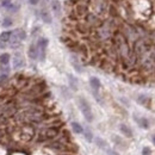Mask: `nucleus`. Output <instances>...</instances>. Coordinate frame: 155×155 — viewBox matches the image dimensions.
Listing matches in <instances>:
<instances>
[{
  "label": "nucleus",
  "mask_w": 155,
  "mask_h": 155,
  "mask_svg": "<svg viewBox=\"0 0 155 155\" xmlns=\"http://www.w3.org/2000/svg\"><path fill=\"white\" fill-rule=\"evenodd\" d=\"M61 126L60 125H50L39 128L37 134V142H49L55 140L61 134Z\"/></svg>",
  "instance_id": "f257e3e1"
},
{
  "label": "nucleus",
  "mask_w": 155,
  "mask_h": 155,
  "mask_svg": "<svg viewBox=\"0 0 155 155\" xmlns=\"http://www.w3.org/2000/svg\"><path fill=\"white\" fill-rule=\"evenodd\" d=\"M118 30L122 32V35L125 37V39L129 42L130 45H132L135 42L137 41L140 38V35H138V31H137V28L136 25H132L130 23H120Z\"/></svg>",
  "instance_id": "f03ea898"
},
{
  "label": "nucleus",
  "mask_w": 155,
  "mask_h": 155,
  "mask_svg": "<svg viewBox=\"0 0 155 155\" xmlns=\"http://www.w3.org/2000/svg\"><path fill=\"white\" fill-rule=\"evenodd\" d=\"M104 21V19L102 18V17H99L97 13H94V12H88L87 15L84 17V19H82V22L86 24V25H88L90 28L92 29V30H94V29H97L98 26L102 24V22Z\"/></svg>",
  "instance_id": "7ed1b4c3"
},
{
  "label": "nucleus",
  "mask_w": 155,
  "mask_h": 155,
  "mask_svg": "<svg viewBox=\"0 0 155 155\" xmlns=\"http://www.w3.org/2000/svg\"><path fill=\"white\" fill-rule=\"evenodd\" d=\"M78 104H79V107H80V110H81L84 117L86 118V120L87 122H92L93 120V113H92L90 104L87 103V100L85 98H82V97H80L78 99Z\"/></svg>",
  "instance_id": "20e7f679"
},
{
  "label": "nucleus",
  "mask_w": 155,
  "mask_h": 155,
  "mask_svg": "<svg viewBox=\"0 0 155 155\" xmlns=\"http://www.w3.org/2000/svg\"><path fill=\"white\" fill-rule=\"evenodd\" d=\"M25 38H26L25 31L22 30V29H17V30H15V31H12V36H11V38H10V43H11L12 47H13V45H17V44L21 43L22 41H24Z\"/></svg>",
  "instance_id": "39448f33"
},
{
  "label": "nucleus",
  "mask_w": 155,
  "mask_h": 155,
  "mask_svg": "<svg viewBox=\"0 0 155 155\" xmlns=\"http://www.w3.org/2000/svg\"><path fill=\"white\" fill-rule=\"evenodd\" d=\"M48 45V39L47 38H39L37 42V48H38V57L41 61L45 59V49Z\"/></svg>",
  "instance_id": "423d86ee"
},
{
  "label": "nucleus",
  "mask_w": 155,
  "mask_h": 155,
  "mask_svg": "<svg viewBox=\"0 0 155 155\" xmlns=\"http://www.w3.org/2000/svg\"><path fill=\"white\" fill-rule=\"evenodd\" d=\"M12 63H13V68H15V69H19V68H22V67H24V59H23V56L19 53H16L15 55H13Z\"/></svg>",
  "instance_id": "0eeeda50"
},
{
  "label": "nucleus",
  "mask_w": 155,
  "mask_h": 155,
  "mask_svg": "<svg viewBox=\"0 0 155 155\" xmlns=\"http://www.w3.org/2000/svg\"><path fill=\"white\" fill-rule=\"evenodd\" d=\"M11 36H12V31H4L0 33V47H1V48L5 47V43L10 42Z\"/></svg>",
  "instance_id": "6e6552de"
},
{
  "label": "nucleus",
  "mask_w": 155,
  "mask_h": 155,
  "mask_svg": "<svg viewBox=\"0 0 155 155\" xmlns=\"http://www.w3.org/2000/svg\"><path fill=\"white\" fill-rule=\"evenodd\" d=\"M29 57L31 60H37L38 59V48H37V44H31L29 47Z\"/></svg>",
  "instance_id": "1a4fd4ad"
},
{
  "label": "nucleus",
  "mask_w": 155,
  "mask_h": 155,
  "mask_svg": "<svg viewBox=\"0 0 155 155\" xmlns=\"http://www.w3.org/2000/svg\"><path fill=\"white\" fill-rule=\"evenodd\" d=\"M51 10L54 11L56 16H60V13H61V3L59 1V0H53L51 1Z\"/></svg>",
  "instance_id": "9d476101"
},
{
  "label": "nucleus",
  "mask_w": 155,
  "mask_h": 155,
  "mask_svg": "<svg viewBox=\"0 0 155 155\" xmlns=\"http://www.w3.org/2000/svg\"><path fill=\"white\" fill-rule=\"evenodd\" d=\"M10 60H11L10 54H7V53L1 54V55H0V65L1 66H9Z\"/></svg>",
  "instance_id": "9b49d317"
},
{
  "label": "nucleus",
  "mask_w": 155,
  "mask_h": 155,
  "mask_svg": "<svg viewBox=\"0 0 155 155\" xmlns=\"http://www.w3.org/2000/svg\"><path fill=\"white\" fill-rule=\"evenodd\" d=\"M41 18H42V21L45 22V23H48V24L51 23V17H50V15H49V12L47 11L45 9L41 10Z\"/></svg>",
  "instance_id": "f8f14e48"
},
{
  "label": "nucleus",
  "mask_w": 155,
  "mask_h": 155,
  "mask_svg": "<svg viewBox=\"0 0 155 155\" xmlns=\"http://www.w3.org/2000/svg\"><path fill=\"white\" fill-rule=\"evenodd\" d=\"M90 84H91V87H92L94 91H98V90L100 88V81H99L98 78L92 77V78L90 79Z\"/></svg>",
  "instance_id": "ddd939ff"
},
{
  "label": "nucleus",
  "mask_w": 155,
  "mask_h": 155,
  "mask_svg": "<svg viewBox=\"0 0 155 155\" xmlns=\"http://www.w3.org/2000/svg\"><path fill=\"white\" fill-rule=\"evenodd\" d=\"M72 129H73L74 132H77V134H82L84 132V128L78 122H72Z\"/></svg>",
  "instance_id": "4468645a"
},
{
  "label": "nucleus",
  "mask_w": 155,
  "mask_h": 155,
  "mask_svg": "<svg viewBox=\"0 0 155 155\" xmlns=\"http://www.w3.org/2000/svg\"><path fill=\"white\" fill-rule=\"evenodd\" d=\"M135 119H136V122L137 124L141 126V128H144V129H147L148 126H149V123H148V120L143 117H141V118H137V117H135Z\"/></svg>",
  "instance_id": "2eb2a0df"
},
{
  "label": "nucleus",
  "mask_w": 155,
  "mask_h": 155,
  "mask_svg": "<svg viewBox=\"0 0 155 155\" xmlns=\"http://www.w3.org/2000/svg\"><path fill=\"white\" fill-rule=\"evenodd\" d=\"M120 131H122L124 135H125V136L126 137H131L132 136V132H131V130L129 129V128H128L125 124H120Z\"/></svg>",
  "instance_id": "dca6fc26"
},
{
  "label": "nucleus",
  "mask_w": 155,
  "mask_h": 155,
  "mask_svg": "<svg viewBox=\"0 0 155 155\" xmlns=\"http://www.w3.org/2000/svg\"><path fill=\"white\" fill-rule=\"evenodd\" d=\"M96 143L100 147V148H103V149H105V152H106V149H107V148H109V147H107V144H106V142H105V141L104 140H102V138H96Z\"/></svg>",
  "instance_id": "f3484780"
},
{
  "label": "nucleus",
  "mask_w": 155,
  "mask_h": 155,
  "mask_svg": "<svg viewBox=\"0 0 155 155\" xmlns=\"http://www.w3.org/2000/svg\"><path fill=\"white\" fill-rule=\"evenodd\" d=\"M72 62H73V66H74V68H75L78 72H82V68L79 66V62H78V60L75 56H73L72 57Z\"/></svg>",
  "instance_id": "a211bd4d"
},
{
  "label": "nucleus",
  "mask_w": 155,
  "mask_h": 155,
  "mask_svg": "<svg viewBox=\"0 0 155 155\" xmlns=\"http://www.w3.org/2000/svg\"><path fill=\"white\" fill-rule=\"evenodd\" d=\"M84 135H85V137H86V140L87 141H91L93 140V136H92V132L88 130V129H86V130H84Z\"/></svg>",
  "instance_id": "6ab92c4d"
},
{
  "label": "nucleus",
  "mask_w": 155,
  "mask_h": 155,
  "mask_svg": "<svg viewBox=\"0 0 155 155\" xmlns=\"http://www.w3.org/2000/svg\"><path fill=\"white\" fill-rule=\"evenodd\" d=\"M12 25V19L11 18H4L3 21V26L4 28H9V26Z\"/></svg>",
  "instance_id": "aec40b11"
},
{
  "label": "nucleus",
  "mask_w": 155,
  "mask_h": 155,
  "mask_svg": "<svg viewBox=\"0 0 155 155\" xmlns=\"http://www.w3.org/2000/svg\"><path fill=\"white\" fill-rule=\"evenodd\" d=\"M148 100H149V99H148L146 96H141V97H138V102H140L141 104H146Z\"/></svg>",
  "instance_id": "412c9836"
},
{
  "label": "nucleus",
  "mask_w": 155,
  "mask_h": 155,
  "mask_svg": "<svg viewBox=\"0 0 155 155\" xmlns=\"http://www.w3.org/2000/svg\"><path fill=\"white\" fill-rule=\"evenodd\" d=\"M69 80H71V82H72V87L74 90H77V80L74 79L72 75H69Z\"/></svg>",
  "instance_id": "4be33fe9"
},
{
  "label": "nucleus",
  "mask_w": 155,
  "mask_h": 155,
  "mask_svg": "<svg viewBox=\"0 0 155 155\" xmlns=\"http://www.w3.org/2000/svg\"><path fill=\"white\" fill-rule=\"evenodd\" d=\"M152 154V152H150V149L148 147H144L143 148V150H142V155H150Z\"/></svg>",
  "instance_id": "5701e85b"
},
{
  "label": "nucleus",
  "mask_w": 155,
  "mask_h": 155,
  "mask_svg": "<svg viewBox=\"0 0 155 155\" xmlns=\"http://www.w3.org/2000/svg\"><path fill=\"white\" fill-rule=\"evenodd\" d=\"M31 5H37L38 4V0H29Z\"/></svg>",
  "instance_id": "b1692460"
},
{
  "label": "nucleus",
  "mask_w": 155,
  "mask_h": 155,
  "mask_svg": "<svg viewBox=\"0 0 155 155\" xmlns=\"http://www.w3.org/2000/svg\"><path fill=\"white\" fill-rule=\"evenodd\" d=\"M153 141H154V143H155V135H154V136H153Z\"/></svg>",
  "instance_id": "393cba45"
}]
</instances>
